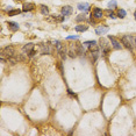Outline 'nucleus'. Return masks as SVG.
<instances>
[{
	"mask_svg": "<svg viewBox=\"0 0 136 136\" xmlns=\"http://www.w3.org/2000/svg\"><path fill=\"white\" fill-rule=\"evenodd\" d=\"M53 44L54 47L56 48V50H57L58 55H59V57L62 58V59H65L66 57H68V54H69V51L66 50V48L63 45V44L58 41V40H55V41H53Z\"/></svg>",
	"mask_w": 136,
	"mask_h": 136,
	"instance_id": "1",
	"label": "nucleus"
},
{
	"mask_svg": "<svg viewBox=\"0 0 136 136\" xmlns=\"http://www.w3.org/2000/svg\"><path fill=\"white\" fill-rule=\"evenodd\" d=\"M121 43L129 50H133V48L136 45V37H133L130 35H123L121 37Z\"/></svg>",
	"mask_w": 136,
	"mask_h": 136,
	"instance_id": "2",
	"label": "nucleus"
},
{
	"mask_svg": "<svg viewBox=\"0 0 136 136\" xmlns=\"http://www.w3.org/2000/svg\"><path fill=\"white\" fill-rule=\"evenodd\" d=\"M15 55V48H14L13 45H11V44H8V45H6L5 48H2V50H1V57H6L8 58L11 57V56H14Z\"/></svg>",
	"mask_w": 136,
	"mask_h": 136,
	"instance_id": "3",
	"label": "nucleus"
},
{
	"mask_svg": "<svg viewBox=\"0 0 136 136\" xmlns=\"http://www.w3.org/2000/svg\"><path fill=\"white\" fill-rule=\"evenodd\" d=\"M108 40H109L110 44H112V47L115 49V50H120V49H122V43H120L118 40L115 39L114 36H108Z\"/></svg>",
	"mask_w": 136,
	"mask_h": 136,
	"instance_id": "4",
	"label": "nucleus"
},
{
	"mask_svg": "<svg viewBox=\"0 0 136 136\" xmlns=\"http://www.w3.org/2000/svg\"><path fill=\"white\" fill-rule=\"evenodd\" d=\"M108 30H109V28L108 27H106V26H99L95 28V34L99 36L101 35H105L106 33H108Z\"/></svg>",
	"mask_w": 136,
	"mask_h": 136,
	"instance_id": "5",
	"label": "nucleus"
},
{
	"mask_svg": "<svg viewBox=\"0 0 136 136\" xmlns=\"http://www.w3.org/2000/svg\"><path fill=\"white\" fill-rule=\"evenodd\" d=\"M34 47H35V44H34V43L25 44V45H23V48H22V53L25 54V55H28L31 50H34Z\"/></svg>",
	"mask_w": 136,
	"mask_h": 136,
	"instance_id": "6",
	"label": "nucleus"
},
{
	"mask_svg": "<svg viewBox=\"0 0 136 136\" xmlns=\"http://www.w3.org/2000/svg\"><path fill=\"white\" fill-rule=\"evenodd\" d=\"M85 48H86V47H85L84 44H77L73 49L76 50V53H77V55H78V56H83L84 54H85V51H86V50H85Z\"/></svg>",
	"mask_w": 136,
	"mask_h": 136,
	"instance_id": "7",
	"label": "nucleus"
},
{
	"mask_svg": "<svg viewBox=\"0 0 136 136\" xmlns=\"http://www.w3.org/2000/svg\"><path fill=\"white\" fill-rule=\"evenodd\" d=\"M92 16L94 19H101L102 16H104V12H102V9L95 7V8L93 9V12H92Z\"/></svg>",
	"mask_w": 136,
	"mask_h": 136,
	"instance_id": "8",
	"label": "nucleus"
},
{
	"mask_svg": "<svg viewBox=\"0 0 136 136\" xmlns=\"http://www.w3.org/2000/svg\"><path fill=\"white\" fill-rule=\"evenodd\" d=\"M72 12H73V8L71 6H64V7H62V15H64V16L71 15Z\"/></svg>",
	"mask_w": 136,
	"mask_h": 136,
	"instance_id": "9",
	"label": "nucleus"
},
{
	"mask_svg": "<svg viewBox=\"0 0 136 136\" xmlns=\"http://www.w3.org/2000/svg\"><path fill=\"white\" fill-rule=\"evenodd\" d=\"M77 8L82 12H87V11H90V4L88 2H80V4H78Z\"/></svg>",
	"mask_w": 136,
	"mask_h": 136,
	"instance_id": "10",
	"label": "nucleus"
},
{
	"mask_svg": "<svg viewBox=\"0 0 136 136\" xmlns=\"http://www.w3.org/2000/svg\"><path fill=\"white\" fill-rule=\"evenodd\" d=\"M35 7V5L33 4V2H26V4H23V7H22V12H30L33 11Z\"/></svg>",
	"mask_w": 136,
	"mask_h": 136,
	"instance_id": "11",
	"label": "nucleus"
},
{
	"mask_svg": "<svg viewBox=\"0 0 136 136\" xmlns=\"http://www.w3.org/2000/svg\"><path fill=\"white\" fill-rule=\"evenodd\" d=\"M7 25H8V28H9V29H11L12 31H16V30H19V28H20V26H19L18 22L8 21V22H7Z\"/></svg>",
	"mask_w": 136,
	"mask_h": 136,
	"instance_id": "12",
	"label": "nucleus"
},
{
	"mask_svg": "<svg viewBox=\"0 0 136 136\" xmlns=\"http://www.w3.org/2000/svg\"><path fill=\"white\" fill-rule=\"evenodd\" d=\"M41 51L42 54H51V48L49 43H43L41 44Z\"/></svg>",
	"mask_w": 136,
	"mask_h": 136,
	"instance_id": "13",
	"label": "nucleus"
},
{
	"mask_svg": "<svg viewBox=\"0 0 136 136\" xmlns=\"http://www.w3.org/2000/svg\"><path fill=\"white\" fill-rule=\"evenodd\" d=\"M98 42L97 41H94V40H92V41H85V42H83V44L86 47V48H88V49H91V48H93V47H95V45H98Z\"/></svg>",
	"mask_w": 136,
	"mask_h": 136,
	"instance_id": "14",
	"label": "nucleus"
},
{
	"mask_svg": "<svg viewBox=\"0 0 136 136\" xmlns=\"http://www.w3.org/2000/svg\"><path fill=\"white\" fill-rule=\"evenodd\" d=\"M87 29H88V26H86V25H78V26L75 27V30L78 31V33H84Z\"/></svg>",
	"mask_w": 136,
	"mask_h": 136,
	"instance_id": "15",
	"label": "nucleus"
},
{
	"mask_svg": "<svg viewBox=\"0 0 136 136\" xmlns=\"http://www.w3.org/2000/svg\"><path fill=\"white\" fill-rule=\"evenodd\" d=\"M40 11H41L42 15H48L49 14V8H48V6H45V5H41L40 6Z\"/></svg>",
	"mask_w": 136,
	"mask_h": 136,
	"instance_id": "16",
	"label": "nucleus"
},
{
	"mask_svg": "<svg viewBox=\"0 0 136 136\" xmlns=\"http://www.w3.org/2000/svg\"><path fill=\"white\" fill-rule=\"evenodd\" d=\"M76 21L77 22H85V21H87V18H86V15L85 14H80V15H78L77 18H76Z\"/></svg>",
	"mask_w": 136,
	"mask_h": 136,
	"instance_id": "17",
	"label": "nucleus"
},
{
	"mask_svg": "<svg viewBox=\"0 0 136 136\" xmlns=\"http://www.w3.org/2000/svg\"><path fill=\"white\" fill-rule=\"evenodd\" d=\"M21 13V11L20 9H11L8 12V15L9 16H14V15H18V14Z\"/></svg>",
	"mask_w": 136,
	"mask_h": 136,
	"instance_id": "18",
	"label": "nucleus"
},
{
	"mask_svg": "<svg viewBox=\"0 0 136 136\" xmlns=\"http://www.w3.org/2000/svg\"><path fill=\"white\" fill-rule=\"evenodd\" d=\"M116 6H118V1H116V0H110L109 2H108V8H115V7H116Z\"/></svg>",
	"mask_w": 136,
	"mask_h": 136,
	"instance_id": "19",
	"label": "nucleus"
},
{
	"mask_svg": "<svg viewBox=\"0 0 136 136\" xmlns=\"http://www.w3.org/2000/svg\"><path fill=\"white\" fill-rule=\"evenodd\" d=\"M106 14H107V16H108V18H110V19H115V18H116V16H115V14H114V12H113V11H110V8L107 9Z\"/></svg>",
	"mask_w": 136,
	"mask_h": 136,
	"instance_id": "20",
	"label": "nucleus"
},
{
	"mask_svg": "<svg viewBox=\"0 0 136 136\" xmlns=\"http://www.w3.org/2000/svg\"><path fill=\"white\" fill-rule=\"evenodd\" d=\"M126 11H124V9H119L118 11V16L119 18H121V19H123L124 18V16H126Z\"/></svg>",
	"mask_w": 136,
	"mask_h": 136,
	"instance_id": "21",
	"label": "nucleus"
},
{
	"mask_svg": "<svg viewBox=\"0 0 136 136\" xmlns=\"http://www.w3.org/2000/svg\"><path fill=\"white\" fill-rule=\"evenodd\" d=\"M69 56H70L71 58H76L78 55H77V53H76V50L73 48L71 49V50H69Z\"/></svg>",
	"mask_w": 136,
	"mask_h": 136,
	"instance_id": "22",
	"label": "nucleus"
},
{
	"mask_svg": "<svg viewBox=\"0 0 136 136\" xmlns=\"http://www.w3.org/2000/svg\"><path fill=\"white\" fill-rule=\"evenodd\" d=\"M54 19L57 22H63L64 21V15H58V16H54Z\"/></svg>",
	"mask_w": 136,
	"mask_h": 136,
	"instance_id": "23",
	"label": "nucleus"
},
{
	"mask_svg": "<svg viewBox=\"0 0 136 136\" xmlns=\"http://www.w3.org/2000/svg\"><path fill=\"white\" fill-rule=\"evenodd\" d=\"M78 39H79L78 35H71V36H68V37H66L68 41H70V40H78Z\"/></svg>",
	"mask_w": 136,
	"mask_h": 136,
	"instance_id": "24",
	"label": "nucleus"
},
{
	"mask_svg": "<svg viewBox=\"0 0 136 136\" xmlns=\"http://www.w3.org/2000/svg\"><path fill=\"white\" fill-rule=\"evenodd\" d=\"M35 50H31L30 53L28 54V55H27V57H29V58H31V57H34V56H35Z\"/></svg>",
	"mask_w": 136,
	"mask_h": 136,
	"instance_id": "25",
	"label": "nucleus"
},
{
	"mask_svg": "<svg viewBox=\"0 0 136 136\" xmlns=\"http://www.w3.org/2000/svg\"><path fill=\"white\" fill-rule=\"evenodd\" d=\"M90 22H91L92 25H95V20L93 19V16H92V15H91V18H90Z\"/></svg>",
	"mask_w": 136,
	"mask_h": 136,
	"instance_id": "26",
	"label": "nucleus"
},
{
	"mask_svg": "<svg viewBox=\"0 0 136 136\" xmlns=\"http://www.w3.org/2000/svg\"><path fill=\"white\" fill-rule=\"evenodd\" d=\"M135 20H136V16H135Z\"/></svg>",
	"mask_w": 136,
	"mask_h": 136,
	"instance_id": "27",
	"label": "nucleus"
}]
</instances>
